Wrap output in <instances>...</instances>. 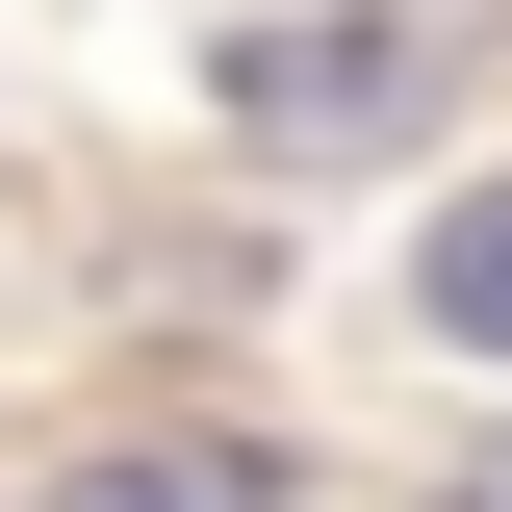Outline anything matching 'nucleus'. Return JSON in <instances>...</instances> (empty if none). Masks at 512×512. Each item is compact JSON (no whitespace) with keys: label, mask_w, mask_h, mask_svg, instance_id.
Masks as SVG:
<instances>
[{"label":"nucleus","mask_w":512,"mask_h":512,"mask_svg":"<svg viewBox=\"0 0 512 512\" xmlns=\"http://www.w3.org/2000/svg\"><path fill=\"white\" fill-rule=\"evenodd\" d=\"M461 26H384V0H308V26H231V128H282V154H359V128L436 103Z\"/></svg>","instance_id":"f257e3e1"},{"label":"nucleus","mask_w":512,"mask_h":512,"mask_svg":"<svg viewBox=\"0 0 512 512\" xmlns=\"http://www.w3.org/2000/svg\"><path fill=\"white\" fill-rule=\"evenodd\" d=\"M410 308H436L461 359H512V180H461L436 231H410Z\"/></svg>","instance_id":"f03ea898"},{"label":"nucleus","mask_w":512,"mask_h":512,"mask_svg":"<svg viewBox=\"0 0 512 512\" xmlns=\"http://www.w3.org/2000/svg\"><path fill=\"white\" fill-rule=\"evenodd\" d=\"M26 512H282V487L205 461V436H128V461H77V487H26Z\"/></svg>","instance_id":"7ed1b4c3"},{"label":"nucleus","mask_w":512,"mask_h":512,"mask_svg":"<svg viewBox=\"0 0 512 512\" xmlns=\"http://www.w3.org/2000/svg\"><path fill=\"white\" fill-rule=\"evenodd\" d=\"M487 512H512V487H487Z\"/></svg>","instance_id":"20e7f679"}]
</instances>
